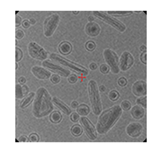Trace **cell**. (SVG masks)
<instances>
[{"instance_id":"6da1fadb","label":"cell","mask_w":162,"mask_h":153,"mask_svg":"<svg viewBox=\"0 0 162 153\" xmlns=\"http://www.w3.org/2000/svg\"><path fill=\"white\" fill-rule=\"evenodd\" d=\"M52 97L48 90L43 87H40L35 92V97L33 100V115L37 119H42L50 115L53 111Z\"/></svg>"},{"instance_id":"7a4b0ae2","label":"cell","mask_w":162,"mask_h":153,"mask_svg":"<svg viewBox=\"0 0 162 153\" xmlns=\"http://www.w3.org/2000/svg\"><path fill=\"white\" fill-rule=\"evenodd\" d=\"M122 115H123V109L120 105H114L105 111H102L101 114L98 115L96 125L97 133L100 135L106 134L118 122Z\"/></svg>"},{"instance_id":"3957f363","label":"cell","mask_w":162,"mask_h":153,"mask_svg":"<svg viewBox=\"0 0 162 153\" xmlns=\"http://www.w3.org/2000/svg\"><path fill=\"white\" fill-rule=\"evenodd\" d=\"M49 58L51 61L53 62H58L60 65L65 67L66 69L69 70L70 71L75 72L76 74L80 75V76H86L88 74V70L86 69V68L80 64H78L76 62H73L71 60H68L67 58L63 57L62 55L57 54V53H51L50 54Z\"/></svg>"},{"instance_id":"277c9868","label":"cell","mask_w":162,"mask_h":153,"mask_svg":"<svg viewBox=\"0 0 162 153\" xmlns=\"http://www.w3.org/2000/svg\"><path fill=\"white\" fill-rule=\"evenodd\" d=\"M88 97L91 104V108L95 115H99L102 113V101L100 92L98 90L97 83L94 79H91L88 84Z\"/></svg>"},{"instance_id":"5b68a950","label":"cell","mask_w":162,"mask_h":153,"mask_svg":"<svg viewBox=\"0 0 162 153\" xmlns=\"http://www.w3.org/2000/svg\"><path fill=\"white\" fill-rule=\"evenodd\" d=\"M94 16L96 18H98L99 20L106 23L107 25H109L110 26H112L113 28H114L115 30H117L120 32H123L126 31V25L122 23L121 21H119L118 19L113 17V16L109 15L106 12H102V11H95L94 12Z\"/></svg>"},{"instance_id":"8992f818","label":"cell","mask_w":162,"mask_h":153,"mask_svg":"<svg viewBox=\"0 0 162 153\" xmlns=\"http://www.w3.org/2000/svg\"><path fill=\"white\" fill-rule=\"evenodd\" d=\"M60 22V16L59 14H52L48 16L43 22V34L45 37L50 38L57 30Z\"/></svg>"},{"instance_id":"52a82bcc","label":"cell","mask_w":162,"mask_h":153,"mask_svg":"<svg viewBox=\"0 0 162 153\" xmlns=\"http://www.w3.org/2000/svg\"><path fill=\"white\" fill-rule=\"evenodd\" d=\"M28 50V54L31 58L40 60V61H44L49 58V53L44 48H42L40 44H38L35 42H30L28 43L27 46Z\"/></svg>"},{"instance_id":"ba28073f","label":"cell","mask_w":162,"mask_h":153,"mask_svg":"<svg viewBox=\"0 0 162 153\" xmlns=\"http://www.w3.org/2000/svg\"><path fill=\"white\" fill-rule=\"evenodd\" d=\"M103 56L106 64L110 68V70L114 75L119 74V58L117 54L111 49H105L103 50Z\"/></svg>"},{"instance_id":"9c48e42d","label":"cell","mask_w":162,"mask_h":153,"mask_svg":"<svg viewBox=\"0 0 162 153\" xmlns=\"http://www.w3.org/2000/svg\"><path fill=\"white\" fill-rule=\"evenodd\" d=\"M42 67L45 68V69L49 70L50 71H52L54 74H58L60 75V77H68L69 75L71 74V71L66 69L65 67H63L60 64H55L53 63V61H51L50 60H46L42 62Z\"/></svg>"},{"instance_id":"30bf717a","label":"cell","mask_w":162,"mask_h":153,"mask_svg":"<svg viewBox=\"0 0 162 153\" xmlns=\"http://www.w3.org/2000/svg\"><path fill=\"white\" fill-rule=\"evenodd\" d=\"M80 125L82 126L83 131L85 132L86 135L90 140H96L97 139V132L96 127L93 125V123L90 122L89 119L86 116H81L79 119Z\"/></svg>"},{"instance_id":"8fae6325","label":"cell","mask_w":162,"mask_h":153,"mask_svg":"<svg viewBox=\"0 0 162 153\" xmlns=\"http://www.w3.org/2000/svg\"><path fill=\"white\" fill-rule=\"evenodd\" d=\"M134 57L129 52H123L119 59V69L120 71H126L130 70L134 64Z\"/></svg>"},{"instance_id":"7c38bea8","label":"cell","mask_w":162,"mask_h":153,"mask_svg":"<svg viewBox=\"0 0 162 153\" xmlns=\"http://www.w3.org/2000/svg\"><path fill=\"white\" fill-rule=\"evenodd\" d=\"M125 132L127 135L130 136L131 138H138L142 134L143 132V126L142 124L137 122H133L129 123L126 127Z\"/></svg>"},{"instance_id":"4fadbf2b","label":"cell","mask_w":162,"mask_h":153,"mask_svg":"<svg viewBox=\"0 0 162 153\" xmlns=\"http://www.w3.org/2000/svg\"><path fill=\"white\" fill-rule=\"evenodd\" d=\"M31 71L33 74V76L37 79H39V80H47V79H50V76L52 75L51 74V71L40 66L32 67Z\"/></svg>"},{"instance_id":"5bb4252c","label":"cell","mask_w":162,"mask_h":153,"mask_svg":"<svg viewBox=\"0 0 162 153\" xmlns=\"http://www.w3.org/2000/svg\"><path fill=\"white\" fill-rule=\"evenodd\" d=\"M131 92L137 97L147 95V84L144 80H137L131 87Z\"/></svg>"},{"instance_id":"9a60e30c","label":"cell","mask_w":162,"mask_h":153,"mask_svg":"<svg viewBox=\"0 0 162 153\" xmlns=\"http://www.w3.org/2000/svg\"><path fill=\"white\" fill-rule=\"evenodd\" d=\"M101 28L100 25L96 22L93 23H88L85 26V32L86 33V35H88L89 37H96L100 34Z\"/></svg>"},{"instance_id":"2e32d148","label":"cell","mask_w":162,"mask_h":153,"mask_svg":"<svg viewBox=\"0 0 162 153\" xmlns=\"http://www.w3.org/2000/svg\"><path fill=\"white\" fill-rule=\"evenodd\" d=\"M52 103L58 109H59L61 113H63V114H65L66 115H70V114L72 113L70 107H68L64 102L61 101L60 98L56 97V96H53L52 97Z\"/></svg>"},{"instance_id":"e0dca14e","label":"cell","mask_w":162,"mask_h":153,"mask_svg":"<svg viewBox=\"0 0 162 153\" xmlns=\"http://www.w3.org/2000/svg\"><path fill=\"white\" fill-rule=\"evenodd\" d=\"M131 117L134 118L135 120H141V119L143 118L144 115H145V108H143L141 105H136L131 107Z\"/></svg>"},{"instance_id":"ac0fdd59","label":"cell","mask_w":162,"mask_h":153,"mask_svg":"<svg viewBox=\"0 0 162 153\" xmlns=\"http://www.w3.org/2000/svg\"><path fill=\"white\" fill-rule=\"evenodd\" d=\"M34 97H35V93L34 92H30L28 95H26L25 97L22 99V101L20 102V105H19L20 108L21 109L26 108V107L34 100Z\"/></svg>"},{"instance_id":"d6986e66","label":"cell","mask_w":162,"mask_h":153,"mask_svg":"<svg viewBox=\"0 0 162 153\" xmlns=\"http://www.w3.org/2000/svg\"><path fill=\"white\" fill-rule=\"evenodd\" d=\"M58 49H59V52H60V54L68 55L69 53L72 52V45H71L70 42L65 41V42H62L61 43H60Z\"/></svg>"},{"instance_id":"ffe728a7","label":"cell","mask_w":162,"mask_h":153,"mask_svg":"<svg viewBox=\"0 0 162 153\" xmlns=\"http://www.w3.org/2000/svg\"><path fill=\"white\" fill-rule=\"evenodd\" d=\"M62 114L60 111H52L50 115V122L52 123H59L62 121Z\"/></svg>"},{"instance_id":"44dd1931","label":"cell","mask_w":162,"mask_h":153,"mask_svg":"<svg viewBox=\"0 0 162 153\" xmlns=\"http://www.w3.org/2000/svg\"><path fill=\"white\" fill-rule=\"evenodd\" d=\"M109 15L113 16V17H124V16H129L132 15L131 11H109L107 12Z\"/></svg>"},{"instance_id":"7402d4cb","label":"cell","mask_w":162,"mask_h":153,"mask_svg":"<svg viewBox=\"0 0 162 153\" xmlns=\"http://www.w3.org/2000/svg\"><path fill=\"white\" fill-rule=\"evenodd\" d=\"M77 113L81 116H88L90 114V108L86 104H81L78 106Z\"/></svg>"},{"instance_id":"603a6c76","label":"cell","mask_w":162,"mask_h":153,"mask_svg":"<svg viewBox=\"0 0 162 153\" xmlns=\"http://www.w3.org/2000/svg\"><path fill=\"white\" fill-rule=\"evenodd\" d=\"M70 132L71 134L74 136V137H78L83 132V128L79 124H74V125L71 126L70 129Z\"/></svg>"},{"instance_id":"cb8c5ba5","label":"cell","mask_w":162,"mask_h":153,"mask_svg":"<svg viewBox=\"0 0 162 153\" xmlns=\"http://www.w3.org/2000/svg\"><path fill=\"white\" fill-rule=\"evenodd\" d=\"M15 96L16 99H23L24 98V92H23V87L21 84H16L15 85Z\"/></svg>"},{"instance_id":"d4e9b609","label":"cell","mask_w":162,"mask_h":153,"mask_svg":"<svg viewBox=\"0 0 162 153\" xmlns=\"http://www.w3.org/2000/svg\"><path fill=\"white\" fill-rule=\"evenodd\" d=\"M108 97H109L110 100L113 101V102L117 101L120 98V94H119V92L117 91V90H114H114H111V91L109 92Z\"/></svg>"},{"instance_id":"484cf974","label":"cell","mask_w":162,"mask_h":153,"mask_svg":"<svg viewBox=\"0 0 162 153\" xmlns=\"http://www.w3.org/2000/svg\"><path fill=\"white\" fill-rule=\"evenodd\" d=\"M136 104L138 105L142 106L143 108H146V106H147V96L143 95V96H140V97H138L137 100H136Z\"/></svg>"},{"instance_id":"4316f807","label":"cell","mask_w":162,"mask_h":153,"mask_svg":"<svg viewBox=\"0 0 162 153\" xmlns=\"http://www.w3.org/2000/svg\"><path fill=\"white\" fill-rule=\"evenodd\" d=\"M85 48H86V50H88V52H93V50H96V43L93 41H88V42H86Z\"/></svg>"},{"instance_id":"83f0119b","label":"cell","mask_w":162,"mask_h":153,"mask_svg":"<svg viewBox=\"0 0 162 153\" xmlns=\"http://www.w3.org/2000/svg\"><path fill=\"white\" fill-rule=\"evenodd\" d=\"M120 106H121V108L123 109V111H128L131 108V105L130 103V101H128V100H123L121 103Z\"/></svg>"},{"instance_id":"f1b7e54d","label":"cell","mask_w":162,"mask_h":153,"mask_svg":"<svg viewBox=\"0 0 162 153\" xmlns=\"http://www.w3.org/2000/svg\"><path fill=\"white\" fill-rule=\"evenodd\" d=\"M61 80V77L58 74H52L50 77V81L52 83V84H59Z\"/></svg>"},{"instance_id":"f546056e","label":"cell","mask_w":162,"mask_h":153,"mask_svg":"<svg viewBox=\"0 0 162 153\" xmlns=\"http://www.w3.org/2000/svg\"><path fill=\"white\" fill-rule=\"evenodd\" d=\"M28 140L29 141H31V142H38V141H40V136L35 132H33L29 135Z\"/></svg>"},{"instance_id":"4dcf8cb0","label":"cell","mask_w":162,"mask_h":153,"mask_svg":"<svg viewBox=\"0 0 162 153\" xmlns=\"http://www.w3.org/2000/svg\"><path fill=\"white\" fill-rule=\"evenodd\" d=\"M22 59H23V52L20 48L16 47L15 48V61L19 62Z\"/></svg>"},{"instance_id":"1f68e13d","label":"cell","mask_w":162,"mask_h":153,"mask_svg":"<svg viewBox=\"0 0 162 153\" xmlns=\"http://www.w3.org/2000/svg\"><path fill=\"white\" fill-rule=\"evenodd\" d=\"M78 80V77L77 76V74H70L68 77V83H70V84H76Z\"/></svg>"},{"instance_id":"d6a6232c","label":"cell","mask_w":162,"mask_h":153,"mask_svg":"<svg viewBox=\"0 0 162 153\" xmlns=\"http://www.w3.org/2000/svg\"><path fill=\"white\" fill-rule=\"evenodd\" d=\"M99 70L102 74H107V73H109V71H110V68L108 67V65L106 63H104V64L100 65Z\"/></svg>"},{"instance_id":"836d02e7","label":"cell","mask_w":162,"mask_h":153,"mask_svg":"<svg viewBox=\"0 0 162 153\" xmlns=\"http://www.w3.org/2000/svg\"><path fill=\"white\" fill-rule=\"evenodd\" d=\"M69 117H70V121L74 123H76L79 121L80 119V115L78 114V113H71L70 115H69Z\"/></svg>"},{"instance_id":"e575fe53","label":"cell","mask_w":162,"mask_h":153,"mask_svg":"<svg viewBox=\"0 0 162 153\" xmlns=\"http://www.w3.org/2000/svg\"><path fill=\"white\" fill-rule=\"evenodd\" d=\"M25 37V32L21 29H17L15 31V39L16 40H22Z\"/></svg>"},{"instance_id":"d590c367","label":"cell","mask_w":162,"mask_h":153,"mask_svg":"<svg viewBox=\"0 0 162 153\" xmlns=\"http://www.w3.org/2000/svg\"><path fill=\"white\" fill-rule=\"evenodd\" d=\"M117 83H118V85H119L120 87H123L127 86V83H128V81H127V79L125 77H120L118 80H117Z\"/></svg>"},{"instance_id":"8d00e7d4","label":"cell","mask_w":162,"mask_h":153,"mask_svg":"<svg viewBox=\"0 0 162 153\" xmlns=\"http://www.w3.org/2000/svg\"><path fill=\"white\" fill-rule=\"evenodd\" d=\"M22 23H23V19L21 18V16L15 15V25H16V27L22 25Z\"/></svg>"},{"instance_id":"74e56055","label":"cell","mask_w":162,"mask_h":153,"mask_svg":"<svg viewBox=\"0 0 162 153\" xmlns=\"http://www.w3.org/2000/svg\"><path fill=\"white\" fill-rule=\"evenodd\" d=\"M141 62H142L143 64H146V63H147V52H141Z\"/></svg>"},{"instance_id":"f35d334b","label":"cell","mask_w":162,"mask_h":153,"mask_svg":"<svg viewBox=\"0 0 162 153\" xmlns=\"http://www.w3.org/2000/svg\"><path fill=\"white\" fill-rule=\"evenodd\" d=\"M30 26H31V24H30V21H29V20H24V21H23L22 27H24L25 29H28Z\"/></svg>"},{"instance_id":"ab89813d","label":"cell","mask_w":162,"mask_h":153,"mask_svg":"<svg viewBox=\"0 0 162 153\" xmlns=\"http://www.w3.org/2000/svg\"><path fill=\"white\" fill-rule=\"evenodd\" d=\"M22 87H23V92H24V95H28L29 93H30V90H29V87L27 85H22Z\"/></svg>"},{"instance_id":"60d3db41","label":"cell","mask_w":162,"mask_h":153,"mask_svg":"<svg viewBox=\"0 0 162 153\" xmlns=\"http://www.w3.org/2000/svg\"><path fill=\"white\" fill-rule=\"evenodd\" d=\"M18 140H19V142H27V141H29L28 137L25 135H21L18 138Z\"/></svg>"},{"instance_id":"b9f144b4","label":"cell","mask_w":162,"mask_h":153,"mask_svg":"<svg viewBox=\"0 0 162 153\" xmlns=\"http://www.w3.org/2000/svg\"><path fill=\"white\" fill-rule=\"evenodd\" d=\"M97 69V64L96 63V62H90L89 64V70H96Z\"/></svg>"},{"instance_id":"7bdbcfd3","label":"cell","mask_w":162,"mask_h":153,"mask_svg":"<svg viewBox=\"0 0 162 153\" xmlns=\"http://www.w3.org/2000/svg\"><path fill=\"white\" fill-rule=\"evenodd\" d=\"M18 83L19 84H21V85H25V83H26V78L25 77H19V78H18Z\"/></svg>"},{"instance_id":"ee69618b","label":"cell","mask_w":162,"mask_h":153,"mask_svg":"<svg viewBox=\"0 0 162 153\" xmlns=\"http://www.w3.org/2000/svg\"><path fill=\"white\" fill-rule=\"evenodd\" d=\"M98 90H99V92L101 93H105L106 91V86H104V85H101V86L98 87Z\"/></svg>"},{"instance_id":"f6af8a7d","label":"cell","mask_w":162,"mask_h":153,"mask_svg":"<svg viewBox=\"0 0 162 153\" xmlns=\"http://www.w3.org/2000/svg\"><path fill=\"white\" fill-rule=\"evenodd\" d=\"M70 105H71V107H72L73 109H77L78 106L79 105H78V101H72Z\"/></svg>"},{"instance_id":"bcb514c9","label":"cell","mask_w":162,"mask_h":153,"mask_svg":"<svg viewBox=\"0 0 162 153\" xmlns=\"http://www.w3.org/2000/svg\"><path fill=\"white\" fill-rule=\"evenodd\" d=\"M88 23H93L95 21V16L94 15H88Z\"/></svg>"},{"instance_id":"7dc6e473","label":"cell","mask_w":162,"mask_h":153,"mask_svg":"<svg viewBox=\"0 0 162 153\" xmlns=\"http://www.w3.org/2000/svg\"><path fill=\"white\" fill-rule=\"evenodd\" d=\"M140 50L141 52H144L147 50V48H146V45H141V46L140 47Z\"/></svg>"},{"instance_id":"c3c4849f","label":"cell","mask_w":162,"mask_h":153,"mask_svg":"<svg viewBox=\"0 0 162 153\" xmlns=\"http://www.w3.org/2000/svg\"><path fill=\"white\" fill-rule=\"evenodd\" d=\"M29 21H30V24H31V25H34L36 24V20L34 19V18H31V19L29 20Z\"/></svg>"},{"instance_id":"681fc988","label":"cell","mask_w":162,"mask_h":153,"mask_svg":"<svg viewBox=\"0 0 162 153\" xmlns=\"http://www.w3.org/2000/svg\"><path fill=\"white\" fill-rule=\"evenodd\" d=\"M78 13H79L78 11H73V12H72L73 15H78Z\"/></svg>"},{"instance_id":"f907efd6","label":"cell","mask_w":162,"mask_h":153,"mask_svg":"<svg viewBox=\"0 0 162 153\" xmlns=\"http://www.w3.org/2000/svg\"><path fill=\"white\" fill-rule=\"evenodd\" d=\"M15 70H18V63L15 62Z\"/></svg>"},{"instance_id":"816d5d0a","label":"cell","mask_w":162,"mask_h":153,"mask_svg":"<svg viewBox=\"0 0 162 153\" xmlns=\"http://www.w3.org/2000/svg\"><path fill=\"white\" fill-rule=\"evenodd\" d=\"M15 125H17V117H15Z\"/></svg>"}]
</instances>
